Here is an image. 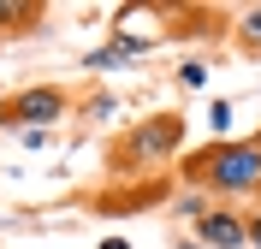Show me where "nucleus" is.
I'll use <instances>...</instances> for the list:
<instances>
[{"mask_svg":"<svg viewBox=\"0 0 261 249\" xmlns=\"http://www.w3.org/2000/svg\"><path fill=\"white\" fill-rule=\"evenodd\" d=\"M77 113V95L65 83H24L12 95H0V131L18 136V131H54L60 119Z\"/></svg>","mask_w":261,"mask_h":249,"instance_id":"3","label":"nucleus"},{"mask_svg":"<svg viewBox=\"0 0 261 249\" xmlns=\"http://www.w3.org/2000/svg\"><path fill=\"white\" fill-rule=\"evenodd\" d=\"M77 113H83V119H113V113H119V95L95 89V95H83V101H77Z\"/></svg>","mask_w":261,"mask_h":249,"instance_id":"9","label":"nucleus"},{"mask_svg":"<svg viewBox=\"0 0 261 249\" xmlns=\"http://www.w3.org/2000/svg\"><path fill=\"white\" fill-rule=\"evenodd\" d=\"M184 136H190V119L184 113H148L137 125L113 136V149H107V172L113 178H143V172H161L184 154Z\"/></svg>","mask_w":261,"mask_h":249,"instance_id":"2","label":"nucleus"},{"mask_svg":"<svg viewBox=\"0 0 261 249\" xmlns=\"http://www.w3.org/2000/svg\"><path fill=\"white\" fill-rule=\"evenodd\" d=\"M166 249H208V243H196V237H178V243H166Z\"/></svg>","mask_w":261,"mask_h":249,"instance_id":"13","label":"nucleus"},{"mask_svg":"<svg viewBox=\"0 0 261 249\" xmlns=\"http://www.w3.org/2000/svg\"><path fill=\"white\" fill-rule=\"evenodd\" d=\"M101 249H130V243H125V237H107V243H101Z\"/></svg>","mask_w":261,"mask_h":249,"instance_id":"14","label":"nucleus"},{"mask_svg":"<svg viewBox=\"0 0 261 249\" xmlns=\"http://www.w3.org/2000/svg\"><path fill=\"white\" fill-rule=\"evenodd\" d=\"M178 83H184V89H202V83H208V66H202V60H184V66H178Z\"/></svg>","mask_w":261,"mask_h":249,"instance_id":"10","label":"nucleus"},{"mask_svg":"<svg viewBox=\"0 0 261 249\" xmlns=\"http://www.w3.org/2000/svg\"><path fill=\"white\" fill-rule=\"evenodd\" d=\"M113 42H125V48H137V53L172 42V6H154V0H125V6L113 12Z\"/></svg>","mask_w":261,"mask_h":249,"instance_id":"5","label":"nucleus"},{"mask_svg":"<svg viewBox=\"0 0 261 249\" xmlns=\"http://www.w3.org/2000/svg\"><path fill=\"white\" fill-rule=\"evenodd\" d=\"M184 219H190V237H196V243H208V249H249L244 214L226 208V202L190 196V202H184Z\"/></svg>","mask_w":261,"mask_h":249,"instance_id":"4","label":"nucleus"},{"mask_svg":"<svg viewBox=\"0 0 261 249\" xmlns=\"http://www.w3.org/2000/svg\"><path fill=\"white\" fill-rule=\"evenodd\" d=\"M244 232H249V249H261V208H249V214H244Z\"/></svg>","mask_w":261,"mask_h":249,"instance_id":"12","label":"nucleus"},{"mask_svg":"<svg viewBox=\"0 0 261 249\" xmlns=\"http://www.w3.org/2000/svg\"><path fill=\"white\" fill-rule=\"evenodd\" d=\"M184 184L208 202L255 196L261 190V136H220L208 149L184 154Z\"/></svg>","mask_w":261,"mask_h":249,"instance_id":"1","label":"nucleus"},{"mask_svg":"<svg viewBox=\"0 0 261 249\" xmlns=\"http://www.w3.org/2000/svg\"><path fill=\"white\" fill-rule=\"evenodd\" d=\"M231 48L244 53V60H261V6L231 12Z\"/></svg>","mask_w":261,"mask_h":249,"instance_id":"7","label":"nucleus"},{"mask_svg":"<svg viewBox=\"0 0 261 249\" xmlns=\"http://www.w3.org/2000/svg\"><path fill=\"white\" fill-rule=\"evenodd\" d=\"M208 125H214V131H226V125H231V101H214V107H208Z\"/></svg>","mask_w":261,"mask_h":249,"instance_id":"11","label":"nucleus"},{"mask_svg":"<svg viewBox=\"0 0 261 249\" xmlns=\"http://www.w3.org/2000/svg\"><path fill=\"white\" fill-rule=\"evenodd\" d=\"M48 6L42 0H0V42H18V36H36L42 30Z\"/></svg>","mask_w":261,"mask_h":249,"instance_id":"6","label":"nucleus"},{"mask_svg":"<svg viewBox=\"0 0 261 249\" xmlns=\"http://www.w3.org/2000/svg\"><path fill=\"white\" fill-rule=\"evenodd\" d=\"M130 60H143L137 48H125V42H107V48L83 53V71H113V66H130Z\"/></svg>","mask_w":261,"mask_h":249,"instance_id":"8","label":"nucleus"}]
</instances>
